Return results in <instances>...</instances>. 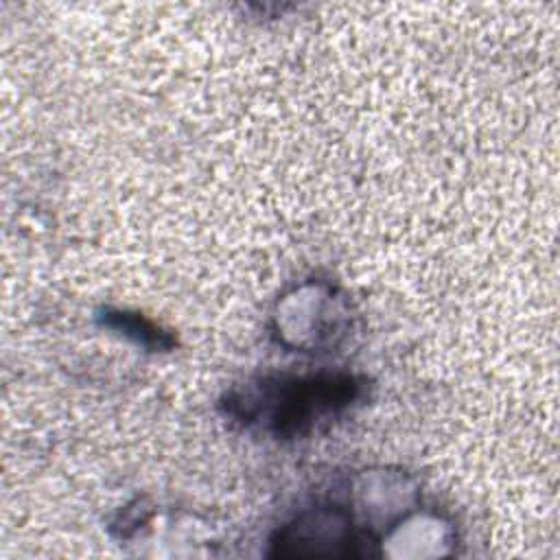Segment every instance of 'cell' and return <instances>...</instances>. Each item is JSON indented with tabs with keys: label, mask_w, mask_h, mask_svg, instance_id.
Wrapping results in <instances>:
<instances>
[{
	"label": "cell",
	"mask_w": 560,
	"mask_h": 560,
	"mask_svg": "<svg viewBox=\"0 0 560 560\" xmlns=\"http://www.w3.org/2000/svg\"><path fill=\"white\" fill-rule=\"evenodd\" d=\"M105 324L122 330L127 337H133L138 343H142L147 348H166L171 343L151 322L142 319L140 315H129L122 311H116V313L107 311Z\"/></svg>",
	"instance_id": "cell-2"
},
{
	"label": "cell",
	"mask_w": 560,
	"mask_h": 560,
	"mask_svg": "<svg viewBox=\"0 0 560 560\" xmlns=\"http://www.w3.org/2000/svg\"><path fill=\"white\" fill-rule=\"evenodd\" d=\"M359 394L361 383L348 374L273 378L249 396L254 402H245L243 418H265L276 435H304L350 407Z\"/></svg>",
	"instance_id": "cell-1"
}]
</instances>
